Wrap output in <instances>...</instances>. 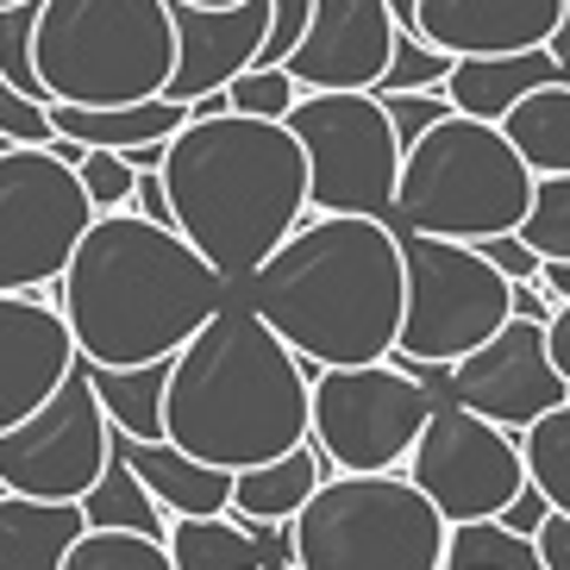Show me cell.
Wrapping results in <instances>:
<instances>
[{
  "label": "cell",
  "instance_id": "obj_17",
  "mask_svg": "<svg viewBox=\"0 0 570 570\" xmlns=\"http://www.w3.org/2000/svg\"><path fill=\"white\" fill-rule=\"evenodd\" d=\"M76 370V338L32 288H0V426L26 420Z\"/></svg>",
  "mask_w": 570,
  "mask_h": 570
},
{
  "label": "cell",
  "instance_id": "obj_40",
  "mask_svg": "<svg viewBox=\"0 0 570 570\" xmlns=\"http://www.w3.org/2000/svg\"><path fill=\"white\" fill-rule=\"evenodd\" d=\"M546 357H552V370L564 376V389H570V295L552 302V314H546Z\"/></svg>",
  "mask_w": 570,
  "mask_h": 570
},
{
  "label": "cell",
  "instance_id": "obj_27",
  "mask_svg": "<svg viewBox=\"0 0 570 570\" xmlns=\"http://www.w3.org/2000/svg\"><path fill=\"white\" fill-rule=\"evenodd\" d=\"M439 570H546V564H539V546L527 533L483 514V520H445Z\"/></svg>",
  "mask_w": 570,
  "mask_h": 570
},
{
  "label": "cell",
  "instance_id": "obj_24",
  "mask_svg": "<svg viewBox=\"0 0 570 570\" xmlns=\"http://www.w3.org/2000/svg\"><path fill=\"white\" fill-rule=\"evenodd\" d=\"M82 527L88 520L76 502H45V495L0 489V570H57Z\"/></svg>",
  "mask_w": 570,
  "mask_h": 570
},
{
  "label": "cell",
  "instance_id": "obj_18",
  "mask_svg": "<svg viewBox=\"0 0 570 570\" xmlns=\"http://www.w3.org/2000/svg\"><path fill=\"white\" fill-rule=\"evenodd\" d=\"M558 13H564V0H414L407 26L452 57H483L546 45Z\"/></svg>",
  "mask_w": 570,
  "mask_h": 570
},
{
  "label": "cell",
  "instance_id": "obj_12",
  "mask_svg": "<svg viewBox=\"0 0 570 570\" xmlns=\"http://www.w3.org/2000/svg\"><path fill=\"white\" fill-rule=\"evenodd\" d=\"M402 470L445 520H483L527 483L520 439L508 433V426H495V420L470 414L464 402L426 407Z\"/></svg>",
  "mask_w": 570,
  "mask_h": 570
},
{
  "label": "cell",
  "instance_id": "obj_36",
  "mask_svg": "<svg viewBox=\"0 0 570 570\" xmlns=\"http://www.w3.org/2000/svg\"><path fill=\"white\" fill-rule=\"evenodd\" d=\"M383 114H389V126H395V138H420L433 119H445L452 114V101L439 95V88H402V95H383Z\"/></svg>",
  "mask_w": 570,
  "mask_h": 570
},
{
  "label": "cell",
  "instance_id": "obj_26",
  "mask_svg": "<svg viewBox=\"0 0 570 570\" xmlns=\"http://www.w3.org/2000/svg\"><path fill=\"white\" fill-rule=\"evenodd\" d=\"M88 389L107 414V433L126 439H164V376L169 357H145V364H82Z\"/></svg>",
  "mask_w": 570,
  "mask_h": 570
},
{
  "label": "cell",
  "instance_id": "obj_5",
  "mask_svg": "<svg viewBox=\"0 0 570 570\" xmlns=\"http://www.w3.org/2000/svg\"><path fill=\"white\" fill-rule=\"evenodd\" d=\"M533 195V169L520 164L508 132L495 119L476 114H445L420 138L402 145L395 195L389 214L402 219V233H433V238H489L514 233Z\"/></svg>",
  "mask_w": 570,
  "mask_h": 570
},
{
  "label": "cell",
  "instance_id": "obj_35",
  "mask_svg": "<svg viewBox=\"0 0 570 570\" xmlns=\"http://www.w3.org/2000/svg\"><path fill=\"white\" fill-rule=\"evenodd\" d=\"M0 138H13V145H51V101H32V95H19L7 76H0Z\"/></svg>",
  "mask_w": 570,
  "mask_h": 570
},
{
  "label": "cell",
  "instance_id": "obj_7",
  "mask_svg": "<svg viewBox=\"0 0 570 570\" xmlns=\"http://www.w3.org/2000/svg\"><path fill=\"white\" fill-rule=\"evenodd\" d=\"M295 570H439L445 514L407 470H326L288 514Z\"/></svg>",
  "mask_w": 570,
  "mask_h": 570
},
{
  "label": "cell",
  "instance_id": "obj_9",
  "mask_svg": "<svg viewBox=\"0 0 570 570\" xmlns=\"http://www.w3.org/2000/svg\"><path fill=\"white\" fill-rule=\"evenodd\" d=\"M307 157V214H383L402 169V138L376 88H302L283 114Z\"/></svg>",
  "mask_w": 570,
  "mask_h": 570
},
{
  "label": "cell",
  "instance_id": "obj_32",
  "mask_svg": "<svg viewBox=\"0 0 570 570\" xmlns=\"http://www.w3.org/2000/svg\"><path fill=\"white\" fill-rule=\"evenodd\" d=\"M452 69V51H439L414 26H395V45H389V63L376 76V95H402V88H439Z\"/></svg>",
  "mask_w": 570,
  "mask_h": 570
},
{
  "label": "cell",
  "instance_id": "obj_11",
  "mask_svg": "<svg viewBox=\"0 0 570 570\" xmlns=\"http://www.w3.org/2000/svg\"><path fill=\"white\" fill-rule=\"evenodd\" d=\"M95 219L76 164L57 145L0 151V288H45Z\"/></svg>",
  "mask_w": 570,
  "mask_h": 570
},
{
  "label": "cell",
  "instance_id": "obj_22",
  "mask_svg": "<svg viewBox=\"0 0 570 570\" xmlns=\"http://www.w3.org/2000/svg\"><path fill=\"white\" fill-rule=\"evenodd\" d=\"M164 552L176 570H276L269 527H252L238 514H169Z\"/></svg>",
  "mask_w": 570,
  "mask_h": 570
},
{
  "label": "cell",
  "instance_id": "obj_43",
  "mask_svg": "<svg viewBox=\"0 0 570 570\" xmlns=\"http://www.w3.org/2000/svg\"><path fill=\"white\" fill-rule=\"evenodd\" d=\"M188 7H233V0H188Z\"/></svg>",
  "mask_w": 570,
  "mask_h": 570
},
{
  "label": "cell",
  "instance_id": "obj_15",
  "mask_svg": "<svg viewBox=\"0 0 570 570\" xmlns=\"http://www.w3.org/2000/svg\"><path fill=\"white\" fill-rule=\"evenodd\" d=\"M389 45H395L389 0H314L283 69L295 76V88H376Z\"/></svg>",
  "mask_w": 570,
  "mask_h": 570
},
{
  "label": "cell",
  "instance_id": "obj_3",
  "mask_svg": "<svg viewBox=\"0 0 570 570\" xmlns=\"http://www.w3.org/2000/svg\"><path fill=\"white\" fill-rule=\"evenodd\" d=\"M169 226L219 269V283H245L264 252L307 214V157L283 119L188 107L157 157Z\"/></svg>",
  "mask_w": 570,
  "mask_h": 570
},
{
  "label": "cell",
  "instance_id": "obj_29",
  "mask_svg": "<svg viewBox=\"0 0 570 570\" xmlns=\"http://www.w3.org/2000/svg\"><path fill=\"white\" fill-rule=\"evenodd\" d=\"M514 439H520L527 483H533L558 514H570V395L558 407H546V414H533Z\"/></svg>",
  "mask_w": 570,
  "mask_h": 570
},
{
  "label": "cell",
  "instance_id": "obj_33",
  "mask_svg": "<svg viewBox=\"0 0 570 570\" xmlns=\"http://www.w3.org/2000/svg\"><path fill=\"white\" fill-rule=\"evenodd\" d=\"M219 95H226V107H233V114L283 119L288 107H295V95H302V88H295V76H288L283 63H245L233 82L219 88Z\"/></svg>",
  "mask_w": 570,
  "mask_h": 570
},
{
  "label": "cell",
  "instance_id": "obj_31",
  "mask_svg": "<svg viewBox=\"0 0 570 570\" xmlns=\"http://www.w3.org/2000/svg\"><path fill=\"white\" fill-rule=\"evenodd\" d=\"M514 233L539 257H570V169L533 176V195H527V214H520Z\"/></svg>",
  "mask_w": 570,
  "mask_h": 570
},
{
  "label": "cell",
  "instance_id": "obj_30",
  "mask_svg": "<svg viewBox=\"0 0 570 570\" xmlns=\"http://www.w3.org/2000/svg\"><path fill=\"white\" fill-rule=\"evenodd\" d=\"M57 570H176L164 552V539L126 533V527H82L69 539V552Z\"/></svg>",
  "mask_w": 570,
  "mask_h": 570
},
{
  "label": "cell",
  "instance_id": "obj_2",
  "mask_svg": "<svg viewBox=\"0 0 570 570\" xmlns=\"http://www.w3.org/2000/svg\"><path fill=\"white\" fill-rule=\"evenodd\" d=\"M51 288L82 364L169 357L226 302L219 269L176 226L145 219L132 207L88 219Z\"/></svg>",
  "mask_w": 570,
  "mask_h": 570
},
{
  "label": "cell",
  "instance_id": "obj_10",
  "mask_svg": "<svg viewBox=\"0 0 570 570\" xmlns=\"http://www.w3.org/2000/svg\"><path fill=\"white\" fill-rule=\"evenodd\" d=\"M433 389L407 364H320L307 370V439L333 470H402Z\"/></svg>",
  "mask_w": 570,
  "mask_h": 570
},
{
  "label": "cell",
  "instance_id": "obj_38",
  "mask_svg": "<svg viewBox=\"0 0 570 570\" xmlns=\"http://www.w3.org/2000/svg\"><path fill=\"white\" fill-rule=\"evenodd\" d=\"M546 514H552V502H546V495H539L533 483H520L514 495H508V502L495 508V520H502V527H514V533H527V539H533V527H539Z\"/></svg>",
  "mask_w": 570,
  "mask_h": 570
},
{
  "label": "cell",
  "instance_id": "obj_6",
  "mask_svg": "<svg viewBox=\"0 0 570 570\" xmlns=\"http://www.w3.org/2000/svg\"><path fill=\"white\" fill-rule=\"evenodd\" d=\"M169 63V0H38L32 69L51 101H145L164 95Z\"/></svg>",
  "mask_w": 570,
  "mask_h": 570
},
{
  "label": "cell",
  "instance_id": "obj_19",
  "mask_svg": "<svg viewBox=\"0 0 570 570\" xmlns=\"http://www.w3.org/2000/svg\"><path fill=\"white\" fill-rule=\"evenodd\" d=\"M107 452L151 489V502L164 508V514H226V502H233V470L202 464V458H188L183 445H169V439L107 433Z\"/></svg>",
  "mask_w": 570,
  "mask_h": 570
},
{
  "label": "cell",
  "instance_id": "obj_23",
  "mask_svg": "<svg viewBox=\"0 0 570 570\" xmlns=\"http://www.w3.org/2000/svg\"><path fill=\"white\" fill-rule=\"evenodd\" d=\"M326 470L333 464L314 452V439H302V445L264 458V464L233 470V502H226V514L252 520V527H283V520L314 495V483L326 476Z\"/></svg>",
  "mask_w": 570,
  "mask_h": 570
},
{
  "label": "cell",
  "instance_id": "obj_28",
  "mask_svg": "<svg viewBox=\"0 0 570 570\" xmlns=\"http://www.w3.org/2000/svg\"><path fill=\"white\" fill-rule=\"evenodd\" d=\"M76 508H82L88 527H126V533H151V539H164V527H169V514L151 502V489L138 483L114 452H107L101 476L76 495Z\"/></svg>",
  "mask_w": 570,
  "mask_h": 570
},
{
  "label": "cell",
  "instance_id": "obj_1",
  "mask_svg": "<svg viewBox=\"0 0 570 570\" xmlns=\"http://www.w3.org/2000/svg\"><path fill=\"white\" fill-rule=\"evenodd\" d=\"M245 307L307 370L376 364L402 326V233L383 214H302L245 276Z\"/></svg>",
  "mask_w": 570,
  "mask_h": 570
},
{
  "label": "cell",
  "instance_id": "obj_14",
  "mask_svg": "<svg viewBox=\"0 0 570 570\" xmlns=\"http://www.w3.org/2000/svg\"><path fill=\"white\" fill-rule=\"evenodd\" d=\"M445 395L464 402L470 414L508 426V433H520L533 414L558 407L570 389L552 370V357H546V320L508 314L483 345H470L464 357L445 364Z\"/></svg>",
  "mask_w": 570,
  "mask_h": 570
},
{
  "label": "cell",
  "instance_id": "obj_21",
  "mask_svg": "<svg viewBox=\"0 0 570 570\" xmlns=\"http://www.w3.org/2000/svg\"><path fill=\"white\" fill-rule=\"evenodd\" d=\"M188 119V101L145 95V101H107V107H76L51 101V132L76 145H101V151H132V145H164Z\"/></svg>",
  "mask_w": 570,
  "mask_h": 570
},
{
  "label": "cell",
  "instance_id": "obj_8",
  "mask_svg": "<svg viewBox=\"0 0 570 570\" xmlns=\"http://www.w3.org/2000/svg\"><path fill=\"white\" fill-rule=\"evenodd\" d=\"M508 320V276L470 238L402 233V326L395 352L407 370H445Z\"/></svg>",
  "mask_w": 570,
  "mask_h": 570
},
{
  "label": "cell",
  "instance_id": "obj_20",
  "mask_svg": "<svg viewBox=\"0 0 570 570\" xmlns=\"http://www.w3.org/2000/svg\"><path fill=\"white\" fill-rule=\"evenodd\" d=\"M558 63L546 45H527V51H483V57H452L439 95L458 107V114L476 119H502L514 95H527L533 82H552Z\"/></svg>",
  "mask_w": 570,
  "mask_h": 570
},
{
  "label": "cell",
  "instance_id": "obj_4",
  "mask_svg": "<svg viewBox=\"0 0 570 570\" xmlns=\"http://www.w3.org/2000/svg\"><path fill=\"white\" fill-rule=\"evenodd\" d=\"M164 439L219 470H245L307 439V364L252 307L219 302L169 352Z\"/></svg>",
  "mask_w": 570,
  "mask_h": 570
},
{
  "label": "cell",
  "instance_id": "obj_39",
  "mask_svg": "<svg viewBox=\"0 0 570 570\" xmlns=\"http://www.w3.org/2000/svg\"><path fill=\"white\" fill-rule=\"evenodd\" d=\"M533 546H539V564L546 570H570V514H546L533 527Z\"/></svg>",
  "mask_w": 570,
  "mask_h": 570
},
{
  "label": "cell",
  "instance_id": "obj_44",
  "mask_svg": "<svg viewBox=\"0 0 570 570\" xmlns=\"http://www.w3.org/2000/svg\"><path fill=\"white\" fill-rule=\"evenodd\" d=\"M0 7H7V0H0Z\"/></svg>",
  "mask_w": 570,
  "mask_h": 570
},
{
  "label": "cell",
  "instance_id": "obj_13",
  "mask_svg": "<svg viewBox=\"0 0 570 570\" xmlns=\"http://www.w3.org/2000/svg\"><path fill=\"white\" fill-rule=\"evenodd\" d=\"M107 464V414L88 389V370L76 357L63 383L45 395L26 420L0 426V489L76 502Z\"/></svg>",
  "mask_w": 570,
  "mask_h": 570
},
{
  "label": "cell",
  "instance_id": "obj_41",
  "mask_svg": "<svg viewBox=\"0 0 570 570\" xmlns=\"http://www.w3.org/2000/svg\"><path fill=\"white\" fill-rule=\"evenodd\" d=\"M132 214H145V219H164L169 226V202H164V176H157V169H138L132 176Z\"/></svg>",
  "mask_w": 570,
  "mask_h": 570
},
{
  "label": "cell",
  "instance_id": "obj_42",
  "mask_svg": "<svg viewBox=\"0 0 570 570\" xmlns=\"http://www.w3.org/2000/svg\"><path fill=\"white\" fill-rule=\"evenodd\" d=\"M539 288H546L552 302H564L570 295V257H539Z\"/></svg>",
  "mask_w": 570,
  "mask_h": 570
},
{
  "label": "cell",
  "instance_id": "obj_25",
  "mask_svg": "<svg viewBox=\"0 0 570 570\" xmlns=\"http://www.w3.org/2000/svg\"><path fill=\"white\" fill-rule=\"evenodd\" d=\"M495 126L508 132V145L520 151V164L533 169V176H546V169H570V82L564 76L533 82L527 95H514Z\"/></svg>",
  "mask_w": 570,
  "mask_h": 570
},
{
  "label": "cell",
  "instance_id": "obj_16",
  "mask_svg": "<svg viewBox=\"0 0 570 570\" xmlns=\"http://www.w3.org/2000/svg\"><path fill=\"white\" fill-rule=\"evenodd\" d=\"M269 26V0H233V7H188L169 0V32H176V63H169L164 95L169 101H202L226 88L245 63H257Z\"/></svg>",
  "mask_w": 570,
  "mask_h": 570
},
{
  "label": "cell",
  "instance_id": "obj_34",
  "mask_svg": "<svg viewBox=\"0 0 570 570\" xmlns=\"http://www.w3.org/2000/svg\"><path fill=\"white\" fill-rule=\"evenodd\" d=\"M132 176L138 169L126 164V151H101V145H82L76 151V183H82L95 214H114V207L132 202Z\"/></svg>",
  "mask_w": 570,
  "mask_h": 570
},
{
  "label": "cell",
  "instance_id": "obj_37",
  "mask_svg": "<svg viewBox=\"0 0 570 570\" xmlns=\"http://www.w3.org/2000/svg\"><path fill=\"white\" fill-rule=\"evenodd\" d=\"M476 252L502 269L508 283H533V276H539V252L520 233H489V238H476Z\"/></svg>",
  "mask_w": 570,
  "mask_h": 570
}]
</instances>
